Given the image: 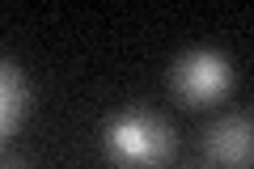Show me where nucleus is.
Returning a JSON list of instances; mask_svg holds the SVG:
<instances>
[{
	"label": "nucleus",
	"instance_id": "obj_3",
	"mask_svg": "<svg viewBox=\"0 0 254 169\" xmlns=\"http://www.w3.org/2000/svg\"><path fill=\"white\" fill-rule=\"evenodd\" d=\"M203 144H208V157L229 165V169H250L254 165V123L246 114H225L220 123H212Z\"/></svg>",
	"mask_w": 254,
	"mask_h": 169
},
{
	"label": "nucleus",
	"instance_id": "obj_4",
	"mask_svg": "<svg viewBox=\"0 0 254 169\" xmlns=\"http://www.w3.org/2000/svg\"><path fill=\"white\" fill-rule=\"evenodd\" d=\"M26 110H30V85H26V76H21L17 63L4 59L0 63V131L9 135L13 127L26 118Z\"/></svg>",
	"mask_w": 254,
	"mask_h": 169
},
{
	"label": "nucleus",
	"instance_id": "obj_1",
	"mask_svg": "<svg viewBox=\"0 0 254 169\" xmlns=\"http://www.w3.org/2000/svg\"><path fill=\"white\" fill-rule=\"evenodd\" d=\"M106 152L127 169L161 165L174 152V131L148 110H123L106 123Z\"/></svg>",
	"mask_w": 254,
	"mask_h": 169
},
{
	"label": "nucleus",
	"instance_id": "obj_2",
	"mask_svg": "<svg viewBox=\"0 0 254 169\" xmlns=\"http://www.w3.org/2000/svg\"><path fill=\"white\" fill-rule=\"evenodd\" d=\"M229 85H233V68H229V59L220 51L199 47V51H187L174 63V89H178V98L195 102V106L220 98Z\"/></svg>",
	"mask_w": 254,
	"mask_h": 169
},
{
	"label": "nucleus",
	"instance_id": "obj_5",
	"mask_svg": "<svg viewBox=\"0 0 254 169\" xmlns=\"http://www.w3.org/2000/svg\"><path fill=\"white\" fill-rule=\"evenodd\" d=\"M4 169H21V165H17V161H9V165H4Z\"/></svg>",
	"mask_w": 254,
	"mask_h": 169
}]
</instances>
